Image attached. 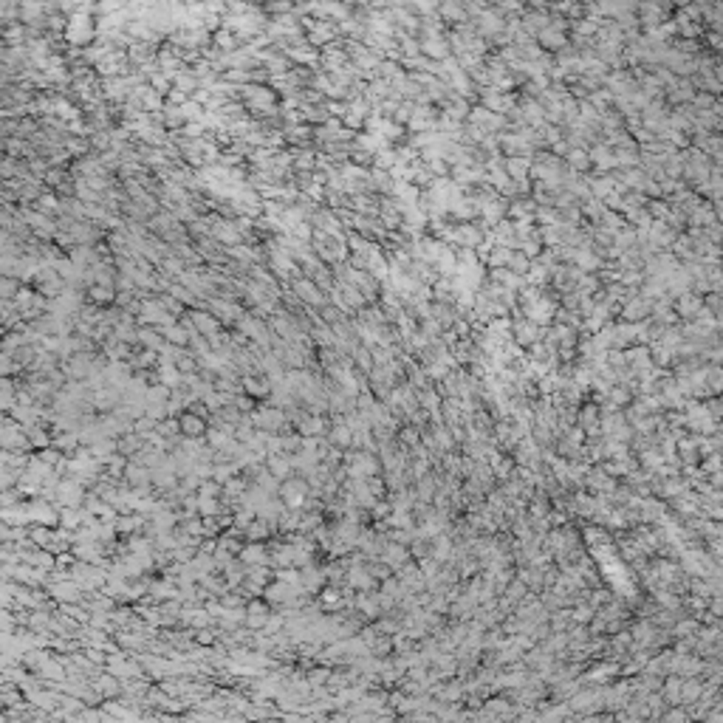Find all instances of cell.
<instances>
[{"label": "cell", "instance_id": "6da1fadb", "mask_svg": "<svg viewBox=\"0 0 723 723\" xmlns=\"http://www.w3.org/2000/svg\"><path fill=\"white\" fill-rule=\"evenodd\" d=\"M251 424H254L257 430H266V433H288V430H294L291 421H288V416H285V410H283V407H274V404H268V402H260V404L251 410Z\"/></svg>", "mask_w": 723, "mask_h": 723}, {"label": "cell", "instance_id": "7a4b0ae2", "mask_svg": "<svg viewBox=\"0 0 723 723\" xmlns=\"http://www.w3.org/2000/svg\"><path fill=\"white\" fill-rule=\"evenodd\" d=\"M308 494H311V483L302 475H291L280 483V500L285 503V508H302Z\"/></svg>", "mask_w": 723, "mask_h": 723}, {"label": "cell", "instance_id": "3957f363", "mask_svg": "<svg viewBox=\"0 0 723 723\" xmlns=\"http://www.w3.org/2000/svg\"><path fill=\"white\" fill-rule=\"evenodd\" d=\"M274 616V605L266 596H251L246 602V627L251 630H266L268 619Z\"/></svg>", "mask_w": 723, "mask_h": 723}, {"label": "cell", "instance_id": "277c9868", "mask_svg": "<svg viewBox=\"0 0 723 723\" xmlns=\"http://www.w3.org/2000/svg\"><path fill=\"white\" fill-rule=\"evenodd\" d=\"M291 291H294L305 305H311V308H322V305L328 302L325 291H322L311 277H297V280L291 283Z\"/></svg>", "mask_w": 723, "mask_h": 723}, {"label": "cell", "instance_id": "5b68a950", "mask_svg": "<svg viewBox=\"0 0 723 723\" xmlns=\"http://www.w3.org/2000/svg\"><path fill=\"white\" fill-rule=\"evenodd\" d=\"M187 317L193 319V325L198 328V334H204L207 339H212V336H218L221 331H227V325H224L210 308H190Z\"/></svg>", "mask_w": 723, "mask_h": 723}, {"label": "cell", "instance_id": "8992f818", "mask_svg": "<svg viewBox=\"0 0 723 723\" xmlns=\"http://www.w3.org/2000/svg\"><path fill=\"white\" fill-rule=\"evenodd\" d=\"M85 494H88V486L74 478H62L59 486H57V506L65 508V506H82L85 503Z\"/></svg>", "mask_w": 723, "mask_h": 723}, {"label": "cell", "instance_id": "52a82bcc", "mask_svg": "<svg viewBox=\"0 0 723 723\" xmlns=\"http://www.w3.org/2000/svg\"><path fill=\"white\" fill-rule=\"evenodd\" d=\"M328 427H331V416H319L308 410H302V416L294 421V430L300 435H328Z\"/></svg>", "mask_w": 723, "mask_h": 723}, {"label": "cell", "instance_id": "ba28073f", "mask_svg": "<svg viewBox=\"0 0 723 723\" xmlns=\"http://www.w3.org/2000/svg\"><path fill=\"white\" fill-rule=\"evenodd\" d=\"M122 399H125L122 387H116V385H105V387L93 390L91 404L96 407V413H113V410L119 407V402H122Z\"/></svg>", "mask_w": 723, "mask_h": 723}, {"label": "cell", "instance_id": "9c48e42d", "mask_svg": "<svg viewBox=\"0 0 723 723\" xmlns=\"http://www.w3.org/2000/svg\"><path fill=\"white\" fill-rule=\"evenodd\" d=\"M48 593L59 602V605H71V602H82L85 599V591H82V585L71 576V579H62V582H54V585H48Z\"/></svg>", "mask_w": 723, "mask_h": 723}, {"label": "cell", "instance_id": "30bf717a", "mask_svg": "<svg viewBox=\"0 0 723 723\" xmlns=\"http://www.w3.org/2000/svg\"><path fill=\"white\" fill-rule=\"evenodd\" d=\"M334 447L339 450H351L353 447V430L351 424L345 421V416H331V427H328V435H325Z\"/></svg>", "mask_w": 723, "mask_h": 723}, {"label": "cell", "instance_id": "8fae6325", "mask_svg": "<svg viewBox=\"0 0 723 723\" xmlns=\"http://www.w3.org/2000/svg\"><path fill=\"white\" fill-rule=\"evenodd\" d=\"M178 593H181L178 582H176L173 576L159 574V576H153V582H150L147 599H153V602H170V599H178Z\"/></svg>", "mask_w": 723, "mask_h": 723}, {"label": "cell", "instance_id": "7c38bea8", "mask_svg": "<svg viewBox=\"0 0 723 723\" xmlns=\"http://www.w3.org/2000/svg\"><path fill=\"white\" fill-rule=\"evenodd\" d=\"M238 557H241L249 568H251V565H271V545H268V542L246 540ZM271 568H274V565H271Z\"/></svg>", "mask_w": 723, "mask_h": 723}, {"label": "cell", "instance_id": "4fadbf2b", "mask_svg": "<svg viewBox=\"0 0 723 723\" xmlns=\"http://www.w3.org/2000/svg\"><path fill=\"white\" fill-rule=\"evenodd\" d=\"M178 421H181V433H184L187 438H204L207 430H210V419L201 416V413H195V410H184V413L178 416Z\"/></svg>", "mask_w": 723, "mask_h": 723}, {"label": "cell", "instance_id": "5bb4252c", "mask_svg": "<svg viewBox=\"0 0 723 723\" xmlns=\"http://www.w3.org/2000/svg\"><path fill=\"white\" fill-rule=\"evenodd\" d=\"M271 390H274V385H271L268 376H263V373H249V376H243V393H249L251 399L268 402Z\"/></svg>", "mask_w": 723, "mask_h": 723}, {"label": "cell", "instance_id": "9a60e30c", "mask_svg": "<svg viewBox=\"0 0 723 723\" xmlns=\"http://www.w3.org/2000/svg\"><path fill=\"white\" fill-rule=\"evenodd\" d=\"M300 574H302V588H305L308 593H314V596L328 585V574H325V565H322V562H311V565L300 568Z\"/></svg>", "mask_w": 723, "mask_h": 723}, {"label": "cell", "instance_id": "2e32d148", "mask_svg": "<svg viewBox=\"0 0 723 723\" xmlns=\"http://www.w3.org/2000/svg\"><path fill=\"white\" fill-rule=\"evenodd\" d=\"M266 467H268V472L280 483L285 481V478H291V475H297V469H294L288 452H274V455H268V458H266Z\"/></svg>", "mask_w": 723, "mask_h": 723}, {"label": "cell", "instance_id": "e0dca14e", "mask_svg": "<svg viewBox=\"0 0 723 723\" xmlns=\"http://www.w3.org/2000/svg\"><path fill=\"white\" fill-rule=\"evenodd\" d=\"M51 659H54V650H48V647H31V650H25V653L20 656V664H23L25 670H31V673H40Z\"/></svg>", "mask_w": 723, "mask_h": 723}, {"label": "cell", "instance_id": "ac0fdd59", "mask_svg": "<svg viewBox=\"0 0 723 723\" xmlns=\"http://www.w3.org/2000/svg\"><path fill=\"white\" fill-rule=\"evenodd\" d=\"M139 345L147 348V351H161L167 345L164 331L156 328V325H139Z\"/></svg>", "mask_w": 723, "mask_h": 723}, {"label": "cell", "instance_id": "d6986e66", "mask_svg": "<svg viewBox=\"0 0 723 723\" xmlns=\"http://www.w3.org/2000/svg\"><path fill=\"white\" fill-rule=\"evenodd\" d=\"M93 687L102 693V698H119L122 695V678H116L113 673L102 670L96 678H93Z\"/></svg>", "mask_w": 723, "mask_h": 723}, {"label": "cell", "instance_id": "ffe728a7", "mask_svg": "<svg viewBox=\"0 0 723 723\" xmlns=\"http://www.w3.org/2000/svg\"><path fill=\"white\" fill-rule=\"evenodd\" d=\"M116 441H119V452H122V455H127V458H136V455H139V450L147 444V441H144V435H139L136 430H130V433L119 435Z\"/></svg>", "mask_w": 723, "mask_h": 723}, {"label": "cell", "instance_id": "44dd1931", "mask_svg": "<svg viewBox=\"0 0 723 723\" xmlns=\"http://www.w3.org/2000/svg\"><path fill=\"white\" fill-rule=\"evenodd\" d=\"M382 559H385L393 571H399V568L407 562V548H404L402 542H393V540H390V542L385 545V551H382Z\"/></svg>", "mask_w": 723, "mask_h": 723}, {"label": "cell", "instance_id": "7402d4cb", "mask_svg": "<svg viewBox=\"0 0 723 723\" xmlns=\"http://www.w3.org/2000/svg\"><path fill=\"white\" fill-rule=\"evenodd\" d=\"M59 452H65V455H74L79 447H82V438H79V433H54V441H51Z\"/></svg>", "mask_w": 723, "mask_h": 723}, {"label": "cell", "instance_id": "603a6c76", "mask_svg": "<svg viewBox=\"0 0 723 723\" xmlns=\"http://www.w3.org/2000/svg\"><path fill=\"white\" fill-rule=\"evenodd\" d=\"M31 455H34V452H25V450H3V452H0V464L14 467V469H20V472H23V469L28 467Z\"/></svg>", "mask_w": 723, "mask_h": 723}, {"label": "cell", "instance_id": "cb8c5ba5", "mask_svg": "<svg viewBox=\"0 0 723 723\" xmlns=\"http://www.w3.org/2000/svg\"><path fill=\"white\" fill-rule=\"evenodd\" d=\"M82 520H85V508H82V506H65V508H59V525L76 531V528L82 525Z\"/></svg>", "mask_w": 723, "mask_h": 723}, {"label": "cell", "instance_id": "d4e9b609", "mask_svg": "<svg viewBox=\"0 0 723 723\" xmlns=\"http://www.w3.org/2000/svg\"><path fill=\"white\" fill-rule=\"evenodd\" d=\"M51 619H54V610H48V608H34L31 616H28V627H31L34 633H45V630H51Z\"/></svg>", "mask_w": 723, "mask_h": 723}, {"label": "cell", "instance_id": "484cf974", "mask_svg": "<svg viewBox=\"0 0 723 723\" xmlns=\"http://www.w3.org/2000/svg\"><path fill=\"white\" fill-rule=\"evenodd\" d=\"M164 331V339L167 342H173V345H190V328L178 319V322H173V325H167V328H161Z\"/></svg>", "mask_w": 723, "mask_h": 723}, {"label": "cell", "instance_id": "4316f807", "mask_svg": "<svg viewBox=\"0 0 723 723\" xmlns=\"http://www.w3.org/2000/svg\"><path fill=\"white\" fill-rule=\"evenodd\" d=\"M34 455H37V458H40V461H42V464H48V467H54V469H57V467H59V464H62V458H65V452H59V450H57V447H54V444H51V447H42V450H37V452H34Z\"/></svg>", "mask_w": 723, "mask_h": 723}, {"label": "cell", "instance_id": "83f0119b", "mask_svg": "<svg viewBox=\"0 0 723 723\" xmlns=\"http://www.w3.org/2000/svg\"><path fill=\"white\" fill-rule=\"evenodd\" d=\"M254 517H257V508H254V506H238V508H235V528H238V531H246V528L251 525Z\"/></svg>", "mask_w": 723, "mask_h": 723}, {"label": "cell", "instance_id": "f1b7e54d", "mask_svg": "<svg viewBox=\"0 0 723 723\" xmlns=\"http://www.w3.org/2000/svg\"><path fill=\"white\" fill-rule=\"evenodd\" d=\"M187 348H190V351H193V353L201 359V356H207V353L212 351V342H210L204 334H195V336L190 339V345H187Z\"/></svg>", "mask_w": 723, "mask_h": 723}, {"label": "cell", "instance_id": "f546056e", "mask_svg": "<svg viewBox=\"0 0 723 723\" xmlns=\"http://www.w3.org/2000/svg\"><path fill=\"white\" fill-rule=\"evenodd\" d=\"M20 285H23V283H20L17 277H6V274H3L0 297H3V300H14V297H17V291H20Z\"/></svg>", "mask_w": 723, "mask_h": 723}, {"label": "cell", "instance_id": "4dcf8cb0", "mask_svg": "<svg viewBox=\"0 0 723 723\" xmlns=\"http://www.w3.org/2000/svg\"><path fill=\"white\" fill-rule=\"evenodd\" d=\"M257 404H260V402H257V399H251L249 393H238V396H235V407H238L241 413H251Z\"/></svg>", "mask_w": 723, "mask_h": 723}]
</instances>
